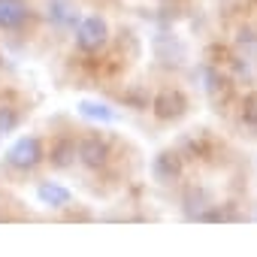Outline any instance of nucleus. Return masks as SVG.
I'll list each match as a JSON object with an SVG mask.
<instances>
[{
  "instance_id": "3",
  "label": "nucleus",
  "mask_w": 257,
  "mask_h": 257,
  "mask_svg": "<svg viewBox=\"0 0 257 257\" xmlns=\"http://www.w3.org/2000/svg\"><path fill=\"white\" fill-rule=\"evenodd\" d=\"M46 19L58 31H70L79 25V7L76 0H46Z\"/></svg>"
},
{
  "instance_id": "10",
  "label": "nucleus",
  "mask_w": 257,
  "mask_h": 257,
  "mask_svg": "<svg viewBox=\"0 0 257 257\" xmlns=\"http://www.w3.org/2000/svg\"><path fill=\"white\" fill-rule=\"evenodd\" d=\"M79 115L88 121H115V112L106 103H94V100H82L79 103Z\"/></svg>"
},
{
  "instance_id": "1",
  "label": "nucleus",
  "mask_w": 257,
  "mask_h": 257,
  "mask_svg": "<svg viewBox=\"0 0 257 257\" xmlns=\"http://www.w3.org/2000/svg\"><path fill=\"white\" fill-rule=\"evenodd\" d=\"M109 40V25L100 19V16H88V19H79L76 25V46L82 52H100Z\"/></svg>"
},
{
  "instance_id": "7",
  "label": "nucleus",
  "mask_w": 257,
  "mask_h": 257,
  "mask_svg": "<svg viewBox=\"0 0 257 257\" xmlns=\"http://www.w3.org/2000/svg\"><path fill=\"white\" fill-rule=\"evenodd\" d=\"M76 155H79V161H82L85 167H94V170H97V167L106 164V158H109V146H106L100 137H88V140L79 143Z\"/></svg>"
},
{
  "instance_id": "9",
  "label": "nucleus",
  "mask_w": 257,
  "mask_h": 257,
  "mask_svg": "<svg viewBox=\"0 0 257 257\" xmlns=\"http://www.w3.org/2000/svg\"><path fill=\"white\" fill-rule=\"evenodd\" d=\"M49 161H52V167H61V170L70 167V164L76 161V143H73V140H58V143L52 146V158H49Z\"/></svg>"
},
{
  "instance_id": "12",
  "label": "nucleus",
  "mask_w": 257,
  "mask_h": 257,
  "mask_svg": "<svg viewBox=\"0 0 257 257\" xmlns=\"http://www.w3.org/2000/svg\"><path fill=\"white\" fill-rule=\"evenodd\" d=\"M239 121L248 127V131L257 134V94H248L242 100V112H239Z\"/></svg>"
},
{
  "instance_id": "8",
  "label": "nucleus",
  "mask_w": 257,
  "mask_h": 257,
  "mask_svg": "<svg viewBox=\"0 0 257 257\" xmlns=\"http://www.w3.org/2000/svg\"><path fill=\"white\" fill-rule=\"evenodd\" d=\"M37 200H40L43 206H49V209H64V206H70L73 194H70L64 185H58V182H43V185L37 188Z\"/></svg>"
},
{
  "instance_id": "13",
  "label": "nucleus",
  "mask_w": 257,
  "mask_h": 257,
  "mask_svg": "<svg viewBox=\"0 0 257 257\" xmlns=\"http://www.w3.org/2000/svg\"><path fill=\"white\" fill-rule=\"evenodd\" d=\"M16 127H19V112L13 106H0V137L13 134Z\"/></svg>"
},
{
  "instance_id": "5",
  "label": "nucleus",
  "mask_w": 257,
  "mask_h": 257,
  "mask_svg": "<svg viewBox=\"0 0 257 257\" xmlns=\"http://www.w3.org/2000/svg\"><path fill=\"white\" fill-rule=\"evenodd\" d=\"M31 19L28 0H0V31H19Z\"/></svg>"
},
{
  "instance_id": "4",
  "label": "nucleus",
  "mask_w": 257,
  "mask_h": 257,
  "mask_svg": "<svg viewBox=\"0 0 257 257\" xmlns=\"http://www.w3.org/2000/svg\"><path fill=\"white\" fill-rule=\"evenodd\" d=\"M152 176H155V182H161V185H173V182L182 176V155L173 152V149L161 152V155L152 161Z\"/></svg>"
},
{
  "instance_id": "2",
  "label": "nucleus",
  "mask_w": 257,
  "mask_h": 257,
  "mask_svg": "<svg viewBox=\"0 0 257 257\" xmlns=\"http://www.w3.org/2000/svg\"><path fill=\"white\" fill-rule=\"evenodd\" d=\"M43 161V143L37 137H22L10 152H7V164L16 167V170H34L37 164Z\"/></svg>"
},
{
  "instance_id": "11",
  "label": "nucleus",
  "mask_w": 257,
  "mask_h": 257,
  "mask_svg": "<svg viewBox=\"0 0 257 257\" xmlns=\"http://www.w3.org/2000/svg\"><path fill=\"white\" fill-rule=\"evenodd\" d=\"M236 46H239L242 61H248V64H254V61H257V34H254V31H239Z\"/></svg>"
},
{
  "instance_id": "6",
  "label": "nucleus",
  "mask_w": 257,
  "mask_h": 257,
  "mask_svg": "<svg viewBox=\"0 0 257 257\" xmlns=\"http://www.w3.org/2000/svg\"><path fill=\"white\" fill-rule=\"evenodd\" d=\"M185 109H188V100H185L182 91H161V94L155 97V115L164 118V121H170V118H182Z\"/></svg>"
}]
</instances>
